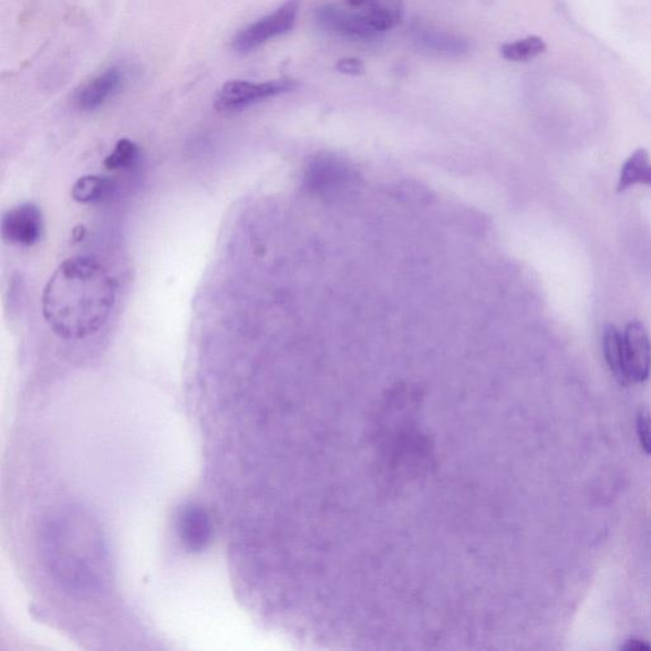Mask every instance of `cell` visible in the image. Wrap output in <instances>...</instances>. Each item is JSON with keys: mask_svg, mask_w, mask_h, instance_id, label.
Masks as SVG:
<instances>
[{"mask_svg": "<svg viewBox=\"0 0 651 651\" xmlns=\"http://www.w3.org/2000/svg\"><path fill=\"white\" fill-rule=\"evenodd\" d=\"M620 649L627 651H651V644L647 640L632 638L624 641V644Z\"/></svg>", "mask_w": 651, "mask_h": 651, "instance_id": "18", "label": "cell"}, {"mask_svg": "<svg viewBox=\"0 0 651 651\" xmlns=\"http://www.w3.org/2000/svg\"><path fill=\"white\" fill-rule=\"evenodd\" d=\"M42 556L51 577L72 593L92 595L107 582L104 535L97 520L81 508H66L48 521Z\"/></svg>", "mask_w": 651, "mask_h": 651, "instance_id": "2", "label": "cell"}, {"mask_svg": "<svg viewBox=\"0 0 651 651\" xmlns=\"http://www.w3.org/2000/svg\"><path fill=\"white\" fill-rule=\"evenodd\" d=\"M546 49L545 40L534 35L509 42V44L503 45L500 51L503 58L509 62L525 63L542 55Z\"/></svg>", "mask_w": 651, "mask_h": 651, "instance_id": "14", "label": "cell"}, {"mask_svg": "<svg viewBox=\"0 0 651 651\" xmlns=\"http://www.w3.org/2000/svg\"><path fill=\"white\" fill-rule=\"evenodd\" d=\"M116 190L113 178L87 175L76 179L72 186V198L80 204H96L110 198Z\"/></svg>", "mask_w": 651, "mask_h": 651, "instance_id": "13", "label": "cell"}, {"mask_svg": "<svg viewBox=\"0 0 651 651\" xmlns=\"http://www.w3.org/2000/svg\"><path fill=\"white\" fill-rule=\"evenodd\" d=\"M314 22L324 31L349 39H374L382 33L371 10L342 3L320 7L314 12Z\"/></svg>", "mask_w": 651, "mask_h": 651, "instance_id": "4", "label": "cell"}, {"mask_svg": "<svg viewBox=\"0 0 651 651\" xmlns=\"http://www.w3.org/2000/svg\"><path fill=\"white\" fill-rule=\"evenodd\" d=\"M349 178L347 167L331 158H320L312 162L308 168L306 182L312 190H331L338 188Z\"/></svg>", "mask_w": 651, "mask_h": 651, "instance_id": "11", "label": "cell"}, {"mask_svg": "<svg viewBox=\"0 0 651 651\" xmlns=\"http://www.w3.org/2000/svg\"><path fill=\"white\" fill-rule=\"evenodd\" d=\"M298 8L299 0H289L277 11L247 25L232 40V48L237 53H250V51L267 44L270 40L286 35L294 28Z\"/></svg>", "mask_w": 651, "mask_h": 651, "instance_id": "6", "label": "cell"}, {"mask_svg": "<svg viewBox=\"0 0 651 651\" xmlns=\"http://www.w3.org/2000/svg\"><path fill=\"white\" fill-rule=\"evenodd\" d=\"M126 73L120 66H110L87 82H84L74 93V105L85 113L96 111L106 102L114 99L123 90Z\"/></svg>", "mask_w": 651, "mask_h": 651, "instance_id": "8", "label": "cell"}, {"mask_svg": "<svg viewBox=\"0 0 651 651\" xmlns=\"http://www.w3.org/2000/svg\"><path fill=\"white\" fill-rule=\"evenodd\" d=\"M298 87L297 82L290 80H278L269 82L229 81L221 85L214 107L220 113H235L257 102L279 96Z\"/></svg>", "mask_w": 651, "mask_h": 651, "instance_id": "5", "label": "cell"}, {"mask_svg": "<svg viewBox=\"0 0 651 651\" xmlns=\"http://www.w3.org/2000/svg\"><path fill=\"white\" fill-rule=\"evenodd\" d=\"M603 354L610 371L622 384L644 383L651 374V338L645 324L632 321L622 331L607 324Z\"/></svg>", "mask_w": 651, "mask_h": 651, "instance_id": "3", "label": "cell"}, {"mask_svg": "<svg viewBox=\"0 0 651 651\" xmlns=\"http://www.w3.org/2000/svg\"><path fill=\"white\" fill-rule=\"evenodd\" d=\"M0 230L6 242L31 247L41 239L44 219L38 205L23 203L3 214Z\"/></svg>", "mask_w": 651, "mask_h": 651, "instance_id": "7", "label": "cell"}, {"mask_svg": "<svg viewBox=\"0 0 651 651\" xmlns=\"http://www.w3.org/2000/svg\"><path fill=\"white\" fill-rule=\"evenodd\" d=\"M637 432L642 451L651 456V413L645 406L640 407L637 416Z\"/></svg>", "mask_w": 651, "mask_h": 651, "instance_id": "16", "label": "cell"}, {"mask_svg": "<svg viewBox=\"0 0 651 651\" xmlns=\"http://www.w3.org/2000/svg\"><path fill=\"white\" fill-rule=\"evenodd\" d=\"M140 154L138 144L131 140H120L105 158L104 166L110 170L126 169L135 165Z\"/></svg>", "mask_w": 651, "mask_h": 651, "instance_id": "15", "label": "cell"}, {"mask_svg": "<svg viewBox=\"0 0 651 651\" xmlns=\"http://www.w3.org/2000/svg\"><path fill=\"white\" fill-rule=\"evenodd\" d=\"M337 70L349 75H358L363 73L364 65L359 59L349 58L342 59L337 65Z\"/></svg>", "mask_w": 651, "mask_h": 651, "instance_id": "17", "label": "cell"}, {"mask_svg": "<svg viewBox=\"0 0 651 651\" xmlns=\"http://www.w3.org/2000/svg\"><path fill=\"white\" fill-rule=\"evenodd\" d=\"M636 185L651 187V158L645 148L637 149L624 161L617 192H627Z\"/></svg>", "mask_w": 651, "mask_h": 651, "instance_id": "12", "label": "cell"}, {"mask_svg": "<svg viewBox=\"0 0 651 651\" xmlns=\"http://www.w3.org/2000/svg\"><path fill=\"white\" fill-rule=\"evenodd\" d=\"M117 298L113 273L93 257L60 264L42 293V314L55 335L83 340L107 323Z\"/></svg>", "mask_w": 651, "mask_h": 651, "instance_id": "1", "label": "cell"}, {"mask_svg": "<svg viewBox=\"0 0 651 651\" xmlns=\"http://www.w3.org/2000/svg\"><path fill=\"white\" fill-rule=\"evenodd\" d=\"M414 44L433 55L444 58H461L468 53V41L453 33L424 28L420 25L413 30Z\"/></svg>", "mask_w": 651, "mask_h": 651, "instance_id": "10", "label": "cell"}, {"mask_svg": "<svg viewBox=\"0 0 651 651\" xmlns=\"http://www.w3.org/2000/svg\"><path fill=\"white\" fill-rule=\"evenodd\" d=\"M179 541L193 554L207 550L214 535L210 514L200 505L188 504L177 517Z\"/></svg>", "mask_w": 651, "mask_h": 651, "instance_id": "9", "label": "cell"}]
</instances>
